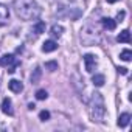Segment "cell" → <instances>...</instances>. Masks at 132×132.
<instances>
[{
	"mask_svg": "<svg viewBox=\"0 0 132 132\" xmlns=\"http://www.w3.org/2000/svg\"><path fill=\"white\" fill-rule=\"evenodd\" d=\"M14 10L22 20H36L40 16V6L36 0H14Z\"/></svg>",
	"mask_w": 132,
	"mask_h": 132,
	"instance_id": "1",
	"label": "cell"
},
{
	"mask_svg": "<svg viewBox=\"0 0 132 132\" xmlns=\"http://www.w3.org/2000/svg\"><path fill=\"white\" fill-rule=\"evenodd\" d=\"M90 115H92V121H103L104 115H106V107H104V98L100 92H95L92 95V103H90Z\"/></svg>",
	"mask_w": 132,
	"mask_h": 132,
	"instance_id": "2",
	"label": "cell"
},
{
	"mask_svg": "<svg viewBox=\"0 0 132 132\" xmlns=\"http://www.w3.org/2000/svg\"><path fill=\"white\" fill-rule=\"evenodd\" d=\"M92 27V25H90ZM81 40L86 44V45H93L95 42H98V31L95 28H92V31L89 33L86 28L81 31Z\"/></svg>",
	"mask_w": 132,
	"mask_h": 132,
	"instance_id": "3",
	"label": "cell"
},
{
	"mask_svg": "<svg viewBox=\"0 0 132 132\" xmlns=\"http://www.w3.org/2000/svg\"><path fill=\"white\" fill-rule=\"evenodd\" d=\"M84 64H86V70H87L89 73H92V72L95 70V67H96V57L89 53V54L84 56Z\"/></svg>",
	"mask_w": 132,
	"mask_h": 132,
	"instance_id": "4",
	"label": "cell"
},
{
	"mask_svg": "<svg viewBox=\"0 0 132 132\" xmlns=\"http://www.w3.org/2000/svg\"><path fill=\"white\" fill-rule=\"evenodd\" d=\"M8 19H10V10H8V6H5L3 3H0V27L5 25Z\"/></svg>",
	"mask_w": 132,
	"mask_h": 132,
	"instance_id": "5",
	"label": "cell"
},
{
	"mask_svg": "<svg viewBox=\"0 0 132 132\" xmlns=\"http://www.w3.org/2000/svg\"><path fill=\"white\" fill-rule=\"evenodd\" d=\"M16 62V57L13 56V54H3L2 57H0V67H10L11 64H14Z\"/></svg>",
	"mask_w": 132,
	"mask_h": 132,
	"instance_id": "6",
	"label": "cell"
},
{
	"mask_svg": "<svg viewBox=\"0 0 132 132\" xmlns=\"http://www.w3.org/2000/svg\"><path fill=\"white\" fill-rule=\"evenodd\" d=\"M8 87H10V90L14 92V93H20V92L23 90V84H22L20 81H17V79H11V81L8 82Z\"/></svg>",
	"mask_w": 132,
	"mask_h": 132,
	"instance_id": "7",
	"label": "cell"
},
{
	"mask_svg": "<svg viewBox=\"0 0 132 132\" xmlns=\"http://www.w3.org/2000/svg\"><path fill=\"white\" fill-rule=\"evenodd\" d=\"M13 104H11V100L10 98H3V101H2V112L3 113H6V115H14V110H13V107H11Z\"/></svg>",
	"mask_w": 132,
	"mask_h": 132,
	"instance_id": "8",
	"label": "cell"
},
{
	"mask_svg": "<svg viewBox=\"0 0 132 132\" xmlns=\"http://www.w3.org/2000/svg\"><path fill=\"white\" fill-rule=\"evenodd\" d=\"M54 50H57V44L54 42V40H45L44 44H42V51L44 53H51V51H54Z\"/></svg>",
	"mask_w": 132,
	"mask_h": 132,
	"instance_id": "9",
	"label": "cell"
},
{
	"mask_svg": "<svg viewBox=\"0 0 132 132\" xmlns=\"http://www.w3.org/2000/svg\"><path fill=\"white\" fill-rule=\"evenodd\" d=\"M101 23H103V27L106 28V30H115V27H117V22L113 20V19H110V17H104V19H101Z\"/></svg>",
	"mask_w": 132,
	"mask_h": 132,
	"instance_id": "10",
	"label": "cell"
},
{
	"mask_svg": "<svg viewBox=\"0 0 132 132\" xmlns=\"http://www.w3.org/2000/svg\"><path fill=\"white\" fill-rule=\"evenodd\" d=\"M117 40L121 42V44H129V42H130V33H129V30H123V31L118 34Z\"/></svg>",
	"mask_w": 132,
	"mask_h": 132,
	"instance_id": "11",
	"label": "cell"
},
{
	"mask_svg": "<svg viewBox=\"0 0 132 132\" xmlns=\"http://www.w3.org/2000/svg\"><path fill=\"white\" fill-rule=\"evenodd\" d=\"M129 121H130V115L129 113H121L118 117V126L120 127H126L129 124Z\"/></svg>",
	"mask_w": 132,
	"mask_h": 132,
	"instance_id": "12",
	"label": "cell"
},
{
	"mask_svg": "<svg viewBox=\"0 0 132 132\" xmlns=\"http://www.w3.org/2000/svg\"><path fill=\"white\" fill-rule=\"evenodd\" d=\"M40 76H42V70H40V67H36L34 72L31 73V84H37L40 81Z\"/></svg>",
	"mask_w": 132,
	"mask_h": 132,
	"instance_id": "13",
	"label": "cell"
},
{
	"mask_svg": "<svg viewBox=\"0 0 132 132\" xmlns=\"http://www.w3.org/2000/svg\"><path fill=\"white\" fill-rule=\"evenodd\" d=\"M62 33H64V27H62V25H53L51 30H50V34H51L53 37H59Z\"/></svg>",
	"mask_w": 132,
	"mask_h": 132,
	"instance_id": "14",
	"label": "cell"
},
{
	"mask_svg": "<svg viewBox=\"0 0 132 132\" xmlns=\"http://www.w3.org/2000/svg\"><path fill=\"white\" fill-rule=\"evenodd\" d=\"M92 82H93V86H96V87H101V86H104V82H106V78H104V75H95V76L92 78Z\"/></svg>",
	"mask_w": 132,
	"mask_h": 132,
	"instance_id": "15",
	"label": "cell"
},
{
	"mask_svg": "<svg viewBox=\"0 0 132 132\" xmlns=\"http://www.w3.org/2000/svg\"><path fill=\"white\" fill-rule=\"evenodd\" d=\"M33 31H34L36 34H42V33H45V23H44V22H37V23L33 27Z\"/></svg>",
	"mask_w": 132,
	"mask_h": 132,
	"instance_id": "16",
	"label": "cell"
},
{
	"mask_svg": "<svg viewBox=\"0 0 132 132\" xmlns=\"http://www.w3.org/2000/svg\"><path fill=\"white\" fill-rule=\"evenodd\" d=\"M120 59H123V61L129 62V61L132 59V51H130V50H123V51L120 53Z\"/></svg>",
	"mask_w": 132,
	"mask_h": 132,
	"instance_id": "17",
	"label": "cell"
},
{
	"mask_svg": "<svg viewBox=\"0 0 132 132\" xmlns=\"http://www.w3.org/2000/svg\"><path fill=\"white\" fill-rule=\"evenodd\" d=\"M45 69L50 70V72H56V70H57V62H56V61H48V62H45Z\"/></svg>",
	"mask_w": 132,
	"mask_h": 132,
	"instance_id": "18",
	"label": "cell"
},
{
	"mask_svg": "<svg viewBox=\"0 0 132 132\" xmlns=\"http://www.w3.org/2000/svg\"><path fill=\"white\" fill-rule=\"evenodd\" d=\"M47 96H48V93H47V90H44V89H40V90H37V92H36V98H37V100H40V101H42V100H45Z\"/></svg>",
	"mask_w": 132,
	"mask_h": 132,
	"instance_id": "19",
	"label": "cell"
},
{
	"mask_svg": "<svg viewBox=\"0 0 132 132\" xmlns=\"http://www.w3.org/2000/svg\"><path fill=\"white\" fill-rule=\"evenodd\" d=\"M39 120H40V121H47V120H50V112H48V110H42V112L39 113Z\"/></svg>",
	"mask_w": 132,
	"mask_h": 132,
	"instance_id": "20",
	"label": "cell"
},
{
	"mask_svg": "<svg viewBox=\"0 0 132 132\" xmlns=\"http://www.w3.org/2000/svg\"><path fill=\"white\" fill-rule=\"evenodd\" d=\"M17 65H19V62H17V61H16L14 64H11L10 67H8V73H14V72H16V67H17Z\"/></svg>",
	"mask_w": 132,
	"mask_h": 132,
	"instance_id": "21",
	"label": "cell"
},
{
	"mask_svg": "<svg viewBox=\"0 0 132 132\" xmlns=\"http://www.w3.org/2000/svg\"><path fill=\"white\" fill-rule=\"evenodd\" d=\"M124 16H126V13H124V11H120V13L117 14V20H115V22H123Z\"/></svg>",
	"mask_w": 132,
	"mask_h": 132,
	"instance_id": "22",
	"label": "cell"
},
{
	"mask_svg": "<svg viewBox=\"0 0 132 132\" xmlns=\"http://www.w3.org/2000/svg\"><path fill=\"white\" fill-rule=\"evenodd\" d=\"M118 72H120L121 75H127V69H126V67H120V69H118Z\"/></svg>",
	"mask_w": 132,
	"mask_h": 132,
	"instance_id": "23",
	"label": "cell"
},
{
	"mask_svg": "<svg viewBox=\"0 0 132 132\" xmlns=\"http://www.w3.org/2000/svg\"><path fill=\"white\" fill-rule=\"evenodd\" d=\"M34 107H36V106H34V104H28V109H30V110H33V109H34Z\"/></svg>",
	"mask_w": 132,
	"mask_h": 132,
	"instance_id": "24",
	"label": "cell"
},
{
	"mask_svg": "<svg viewBox=\"0 0 132 132\" xmlns=\"http://www.w3.org/2000/svg\"><path fill=\"white\" fill-rule=\"evenodd\" d=\"M115 2H118V0H107V3H115Z\"/></svg>",
	"mask_w": 132,
	"mask_h": 132,
	"instance_id": "25",
	"label": "cell"
}]
</instances>
